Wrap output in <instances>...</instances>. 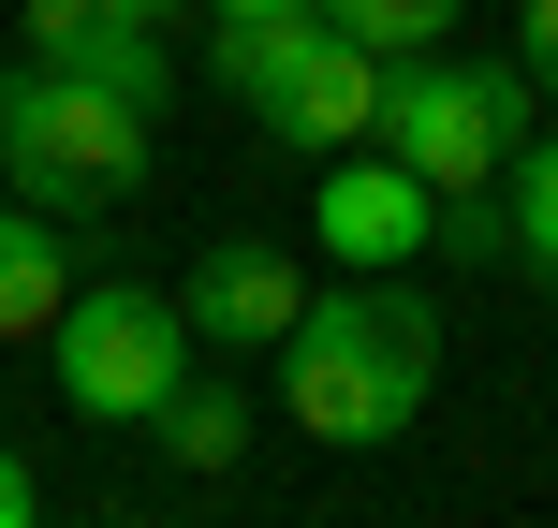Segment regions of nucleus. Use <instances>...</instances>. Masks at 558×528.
Returning a JSON list of instances; mask_svg holds the SVG:
<instances>
[{
    "label": "nucleus",
    "instance_id": "2eb2a0df",
    "mask_svg": "<svg viewBox=\"0 0 558 528\" xmlns=\"http://www.w3.org/2000/svg\"><path fill=\"white\" fill-rule=\"evenodd\" d=\"M29 514H45V484H29V455L0 441V528H29Z\"/></svg>",
    "mask_w": 558,
    "mask_h": 528
},
{
    "label": "nucleus",
    "instance_id": "4468645a",
    "mask_svg": "<svg viewBox=\"0 0 558 528\" xmlns=\"http://www.w3.org/2000/svg\"><path fill=\"white\" fill-rule=\"evenodd\" d=\"M88 15H104V0H29V59H59V45H74Z\"/></svg>",
    "mask_w": 558,
    "mask_h": 528
},
{
    "label": "nucleus",
    "instance_id": "f8f14e48",
    "mask_svg": "<svg viewBox=\"0 0 558 528\" xmlns=\"http://www.w3.org/2000/svg\"><path fill=\"white\" fill-rule=\"evenodd\" d=\"M324 29H353V45L412 59V45H441V29H456V0H324Z\"/></svg>",
    "mask_w": 558,
    "mask_h": 528
},
{
    "label": "nucleus",
    "instance_id": "dca6fc26",
    "mask_svg": "<svg viewBox=\"0 0 558 528\" xmlns=\"http://www.w3.org/2000/svg\"><path fill=\"white\" fill-rule=\"evenodd\" d=\"M514 59H530V88H558V0H530V45Z\"/></svg>",
    "mask_w": 558,
    "mask_h": 528
},
{
    "label": "nucleus",
    "instance_id": "7ed1b4c3",
    "mask_svg": "<svg viewBox=\"0 0 558 528\" xmlns=\"http://www.w3.org/2000/svg\"><path fill=\"white\" fill-rule=\"evenodd\" d=\"M383 147H397L441 206L485 192V176L530 147V59H441V45L383 59Z\"/></svg>",
    "mask_w": 558,
    "mask_h": 528
},
{
    "label": "nucleus",
    "instance_id": "6e6552de",
    "mask_svg": "<svg viewBox=\"0 0 558 528\" xmlns=\"http://www.w3.org/2000/svg\"><path fill=\"white\" fill-rule=\"evenodd\" d=\"M59 308H74V250H59L45 206H15L0 221V337H45Z\"/></svg>",
    "mask_w": 558,
    "mask_h": 528
},
{
    "label": "nucleus",
    "instance_id": "39448f33",
    "mask_svg": "<svg viewBox=\"0 0 558 528\" xmlns=\"http://www.w3.org/2000/svg\"><path fill=\"white\" fill-rule=\"evenodd\" d=\"M265 133H279V147H308V162H338L353 133H383V45L324 29V45H308L294 74L265 88Z\"/></svg>",
    "mask_w": 558,
    "mask_h": 528
},
{
    "label": "nucleus",
    "instance_id": "0eeeda50",
    "mask_svg": "<svg viewBox=\"0 0 558 528\" xmlns=\"http://www.w3.org/2000/svg\"><path fill=\"white\" fill-rule=\"evenodd\" d=\"M177 308H192V337H265V353H279L294 308H308V279H294L279 235H221V250L192 265V294H177Z\"/></svg>",
    "mask_w": 558,
    "mask_h": 528
},
{
    "label": "nucleus",
    "instance_id": "20e7f679",
    "mask_svg": "<svg viewBox=\"0 0 558 528\" xmlns=\"http://www.w3.org/2000/svg\"><path fill=\"white\" fill-rule=\"evenodd\" d=\"M45 353H59L74 426H147L177 382H192V308H177V294H133V279H104L88 308H59V323H45Z\"/></svg>",
    "mask_w": 558,
    "mask_h": 528
},
{
    "label": "nucleus",
    "instance_id": "423d86ee",
    "mask_svg": "<svg viewBox=\"0 0 558 528\" xmlns=\"http://www.w3.org/2000/svg\"><path fill=\"white\" fill-rule=\"evenodd\" d=\"M426 235H441V192H426L397 147H383V162H324V250H338V265L383 279V265H412Z\"/></svg>",
    "mask_w": 558,
    "mask_h": 528
},
{
    "label": "nucleus",
    "instance_id": "ddd939ff",
    "mask_svg": "<svg viewBox=\"0 0 558 528\" xmlns=\"http://www.w3.org/2000/svg\"><path fill=\"white\" fill-rule=\"evenodd\" d=\"M514 250L558 265V147H514Z\"/></svg>",
    "mask_w": 558,
    "mask_h": 528
},
{
    "label": "nucleus",
    "instance_id": "9d476101",
    "mask_svg": "<svg viewBox=\"0 0 558 528\" xmlns=\"http://www.w3.org/2000/svg\"><path fill=\"white\" fill-rule=\"evenodd\" d=\"M147 441H162V470H235V441H251V412H235L221 382H177L162 412H147Z\"/></svg>",
    "mask_w": 558,
    "mask_h": 528
},
{
    "label": "nucleus",
    "instance_id": "f257e3e1",
    "mask_svg": "<svg viewBox=\"0 0 558 528\" xmlns=\"http://www.w3.org/2000/svg\"><path fill=\"white\" fill-rule=\"evenodd\" d=\"M441 396V323L412 294H324L279 337V412L308 441H412Z\"/></svg>",
    "mask_w": 558,
    "mask_h": 528
},
{
    "label": "nucleus",
    "instance_id": "1a4fd4ad",
    "mask_svg": "<svg viewBox=\"0 0 558 528\" xmlns=\"http://www.w3.org/2000/svg\"><path fill=\"white\" fill-rule=\"evenodd\" d=\"M59 59H74L88 88H118V103H147V118H162V88H177V59H162V29H118V15H88L74 45H59Z\"/></svg>",
    "mask_w": 558,
    "mask_h": 528
},
{
    "label": "nucleus",
    "instance_id": "a211bd4d",
    "mask_svg": "<svg viewBox=\"0 0 558 528\" xmlns=\"http://www.w3.org/2000/svg\"><path fill=\"white\" fill-rule=\"evenodd\" d=\"M221 15H294V0H221ZM308 15H324V0H308Z\"/></svg>",
    "mask_w": 558,
    "mask_h": 528
},
{
    "label": "nucleus",
    "instance_id": "f3484780",
    "mask_svg": "<svg viewBox=\"0 0 558 528\" xmlns=\"http://www.w3.org/2000/svg\"><path fill=\"white\" fill-rule=\"evenodd\" d=\"M104 15H118V29H177L192 0H104Z\"/></svg>",
    "mask_w": 558,
    "mask_h": 528
},
{
    "label": "nucleus",
    "instance_id": "f03ea898",
    "mask_svg": "<svg viewBox=\"0 0 558 528\" xmlns=\"http://www.w3.org/2000/svg\"><path fill=\"white\" fill-rule=\"evenodd\" d=\"M0 176L45 221H88V206H118L147 176V103L88 88L74 59H29V74H0Z\"/></svg>",
    "mask_w": 558,
    "mask_h": 528
},
{
    "label": "nucleus",
    "instance_id": "9b49d317",
    "mask_svg": "<svg viewBox=\"0 0 558 528\" xmlns=\"http://www.w3.org/2000/svg\"><path fill=\"white\" fill-rule=\"evenodd\" d=\"M308 45H324V15H308V0H294V15H221V88H235V103H265Z\"/></svg>",
    "mask_w": 558,
    "mask_h": 528
}]
</instances>
